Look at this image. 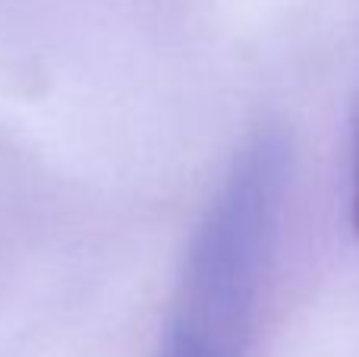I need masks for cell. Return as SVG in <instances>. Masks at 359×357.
<instances>
[{"mask_svg":"<svg viewBox=\"0 0 359 357\" xmlns=\"http://www.w3.org/2000/svg\"><path fill=\"white\" fill-rule=\"evenodd\" d=\"M290 143L262 130L233 158L186 253L161 357H246L284 219Z\"/></svg>","mask_w":359,"mask_h":357,"instance_id":"6da1fadb","label":"cell"},{"mask_svg":"<svg viewBox=\"0 0 359 357\" xmlns=\"http://www.w3.org/2000/svg\"><path fill=\"white\" fill-rule=\"evenodd\" d=\"M350 219H353V231L359 238V168H356V187H353V209H350Z\"/></svg>","mask_w":359,"mask_h":357,"instance_id":"7a4b0ae2","label":"cell"}]
</instances>
